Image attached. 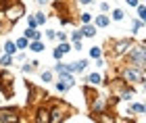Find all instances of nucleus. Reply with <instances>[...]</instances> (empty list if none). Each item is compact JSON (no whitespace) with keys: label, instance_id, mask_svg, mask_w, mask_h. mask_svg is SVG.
I'll list each match as a JSON object with an SVG mask.
<instances>
[{"label":"nucleus","instance_id":"obj_17","mask_svg":"<svg viewBox=\"0 0 146 123\" xmlns=\"http://www.w3.org/2000/svg\"><path fill=\"white\" fill-rule=\"evenodd\" d=\"M96 25L94 23H86V25H82V34H84V38H94L96 36Z\"/></svg>","mask_w":146,"mask_h":123},{"label":"nucleus","instance_id":"obj_35","mask_svg":"<svg viewBox=\"0 0 146 123\" xmlns=\"http://www.w3.org/2000/svg\"><path fill=\"white\" fill-rule=\"evenodd\" d=\"M27 27H38V21L34 15H27Z\"/></svg>","mask_w":146,"mask_h":123},{"label":"nucleus","instance_id":"obj_26","mask_svg":"<svg viewBox=\"0 0 146 123\" xmlns=\"http://www.w3.org/2000/svg\"><path fill=\"white\" fill-rule=\"evenodd\" d=\"M15 44H17V48H19V50H25V48L29 46V40H27L25 36H21V38H19V40H17Z\"/></svg>","mask_w":146,"mask_h":123},{"label":"nucleus","instance_id":"obj_5","mask_svg":"<svg viewBox=\"0 0 146 123\" xmlns=\"http://www.w3.org/2000/svg\"><path fill=\"white\" fill-rule=\"evenodd\" d=\"M88 104H90V115H92V119H94L96 115H102L109 108V100L104 98L102 94H94V96L88 98Z\"/></svg>","mask_w":146,"mask_h":123},{"label":"nucleus","instance_id":"obj_19","mask_svg":"<svg viewBox=\"0 0 146 123\" xmlns=\"http://www.w3.org/2000/svg\"><path fill=\"white\" fill-rule=\"evenodd\" d=\"M13 65H15V56H13V54H6V52H4L2 56H0V67L11 69Z\"/></svg>","mask_w":146,"mask_h":123},{"label":"nucleus","instance_id":"obj_13","mask_svg":"<svg viewBox=\"0 0 146 123\" xmlns=\"http://www.w3.org/2000/svg\"><path fill=\"white\" fill-rule=\"evenodd\" d=\"M52 71H54L56 75H63V73H73V71H71V65H69V63H61V61H56V65L52 67Z\"/></svg>","mask_w":146,"mask_h":123},{"label":"nucleus","instance_id":"obj_43","mask_svg":"<svg viewBox=\"0 0 146 123\" xmlns=\"http://www.w3.org/2000/svg\"><path fill=\"white\" fill-rule=\"evenodd\" d=\"M2 27H4V17H2V13H0V34H2Z\"/></svg>","mask_w":146,"mask_h":123},{"label":"nucleus","instance_id":"obj_33","mask_svg":"<svg viewBox=\"0 0 146 123\" xmlns=\"http://www.w3.org/2000/svg\"><path fill=\"white\" fill-rule=\"evenodd\" d=\"M142 21H140V19H134V21H131V31H134V34H138V29H140L142 27Z\"/></svg>","mask_w":146,"mask_h":123},{"label":"nucleus","instance_id":"obj_32","mask_svg":"<svg viewBox=\"0 0 146 123\" xmlns=\"http://www.w3.org/2000/svg\"><path fill=\"white\" fill-rule=\"evenodd\" d=\"M58 48H61V50H63V54H67V52H71V50H73V46H71V44H69L67 40H65V42H61V44H58Z\"/></svg>","mask_w":146,"mask_h":123},{"label":"nucleus","instance_id":"obj_4","mask_svg":"<svg viewBox=\"0 0 146 123\" xmlns=\"http://www.w3.org/2000/svg\"><path fill=\"white\" fill-rule=\"evenodd\" d=\"M119 75H121V79L127 83V86H138V83L144 81V71L136 69V67H129V65H125V67L119 69Z\"/></svg>","mask_w":146,"mask_h":123},{"label":"nucleus","instance_id":"obj_3","mask_svg":"<svg viewBox=\"0 0 146 123\" xmlns=\"http://www.w3.org/2000/svg\"><path fill=\"white\" fill-rule=\"evenodd\" d=\"M73 113H75V108L69 106L67 102H54V104L50 106V123L67 121V119H71Z\"/></svg>","mask_w":146,"mask_h":123},{"label":"nucleus","instance_id":"obj_48","mask_svg":"<svg viewBox=\"0 0 146 123\" xmlns=\"http://www.w3.org/2000/svg\"><path fill=\"white\" fill-rule=\"evenodd\" d=\"M144 104H146V100H144Z\"/></svg>","mask_w":146,"mask_h":123},{"label":"nucleus","instance_id":"obj_49","mask_svg":"<svg viewBox=\"0 0 146 123\" xmlns=\"http://www.w3.org/2000/svg\"><path fill=\"white\" fill-rule=\"evenodd\" d=\"M0 106H2V104H0Z\"/></svg>","mask_w":146,"mask_h":123},{"label":"nucleus","instance_id":"obj_14","mask_svg":"<svg viewBox=\"0 0 146 123\" xmlns=\"http://www.w3.org/2000/svg\"><path fill=\"white\" fill-rule=\"evenodd\" d=\"M109 23H111V19H109L107 13H102V15H96V17H94V25H96V27H100V29L109 27Z\"/></svg>","mask_w":146,"mask_h":123},{"label":"nucleus","instance_id":"obj_34","mask_svg":"<svg viewBox=\"0 0 146 123\" xmlns=\"http://www.w3.org/2000/svg\"><path fill=\"white\" fill-rule=\"evenodd\" d=\"M52 56H54V61H63V56H65V54H63V50L56 46L54 50H52Z\"/></svg>","mask_w":146,"mask_h":123},{"label":"nucleus","instance_id":"obj_29","mask_svg":"<svg viewBox=\"0 0 146 123\" xmlns=\"http://www.w3.org/2000/svg\"><path fill=\"white\" fill-rule=\"evenodd\" d=\"M84 40V34H82V29H75V31H71V42H82Z\"/></svg>","mask_w":146,"mask_h":123},{"label":"nucleus","instance_id":"obj_47","mask_svg":"<svg viewBox=\"0 0 146 123\" xmlns=\"http://www.w3.org/2000/svg\"><path fill=\"white\" fill-rule=\"evenodd\" d=\"M9 2H19V0H9Z\"/></svg>","mask_w":146,"mask_h":123},{"label":"nucleus","instance_id":"obj_38","mask_svg":"<svg viewBox=\"0 0 146 123\" xmlns=\"http://www.w3.org/2000/svg\"><path fill=\"white\" fill-rule=\"evenodd\" d=\"M15 61H19V63H23V61H25V52H23V50L15 54Z\"/></svg>","mask_w":146,"mask_h":123},{"label":"nucleus","instance_id":"obj_8","mask_svg":"<svg viewBox=\"0 0 146 123\" xmlns=\"http://www.w3.org/2000/svg\"><path fill=\"white\" fill-rule=\"evenodd\" d=\"M75 83V77H73V73H63V75H58V79H56V83H54V88L58 90V92H67V90Z\"/></svg>","mask_w":146,"mask_h":123},{"label":"nucleus","instance_id":"obj_22","mask_svg":"<svg viewBox=\"0 0 146 123\" xmlns=\"http://www.w3.org/2000/svg\"><path fill=\"white\" fill-rule=\"evenodd\" d=\"M2 50H4V52H6V54H13V56H15V54L19 52V48H17V44H15V42H13V40H6V42H4V46H2Z\"/></svg>","mask_w":146,"mask_h":123},{"label":"nucleus","instance_id":"obj_20","mask_svg":"<svg viewBox=\"0 0 146 123\" xmlns=\"http://www.w3.org/2000/svg\"><path fill=\"white\" fill-rule=\"evenodd\" d=\"M38 67H40V61H29V63L23 61V67H21V69H23V73L27 75V73H34Z\"/></svg>","mask_w":146,"mask_h":123},{"label":"nucleus","instance_id":"obj_15","mask_svg":"<svg viewBox=\"0 0 146 123\" xmlns=\"http://www.w3.org/2000/svg\"><path fill=\"white\" fill-rule=\"evenodd\" d=\"M23 36L27 38V40H42V34L38 31V27H25Z\"/></svg>","mask_w":146,"mask_h":123},{"label":"nucleus","instance_id":"obj_21","mask_svg":"<svg viewBox=\"0 0 146 123\" xmlns=\"http://www.w3.org/2000/svg\"><path fill=\"white\" fill-rule=\"evenodd\" d=\"M100 81H102V75L100 73H90L88 77H86V83H88V86H100Z\"/></svg>","mask_w":146,"mask_h":123},{"label":"nucleus","instance_id":"obj_46","mask_svg":"<svg viewBox=\"0 0 146 123\" xmlns=\"http://www.w3.org/2000/svg\"><path fill=\"white\" fill-rule=\"evenodd\" d=\"M142 83H144V90H146V79H144V81H142Z\"/></svg>","mask_w":146,"mask_h":123},{"label":"nucleus","instance_id":"obj_7","mask_svg":"<svg viewBox=\"0 0 146 123\" xmlns=\"http://www.w3.org/2000/svg\"><path fill=\"white\" fill-rule=\"evenodd\" d=\"M134 46V40L131 38H121V40H113V54L123 56L127 50Z\"/></svg>","mask_w":146,"mask_h":123},{"label":"nucleus","instance_id":"obj_27","mask_svg":"<svg viewBox=\"0 0 146 123\" xmlns=\"http://www.w3.org/2000/svg\"><path fill=\"white\" fill-rule=\"evenodd\" d=\"M52 75H54V71H52V69L42 71V81H44V83H50V81H52Z\"/></svg>","mask_w":146,"mask_h":123},{"label":"nucleus","instance_id":"obj_24","mask_svg":"<svg viewBox=\"0 0 146 123\" xmlns=\"http://www.w3.org/2000/svg\"><path fill=\"white\" fill-rule=\"evenodd\" d=\"M136 13H138V19H140V21H142V23L146 25V6H144L142 2L136 6Z\"/></svg>","mask_w":146,"mask_h":123},{"label":"nucleus","instance_id":"obj_16","mask_svg":"<svg viewBox=\"0 0 146 123\" xmlns=\"http://www.w3.org/2000/svg\"><path fill=\"white\" fill-rule=\"evenodd\" d=\"M71 65V71L73 73H84L86 69H88V61L82 59V61H77V63H69Z\"/></svg>","mask_w":146,"mask_h":123},{"label":"nucleus","instance_id":"obj_9","mask_svg":"<svg viewBox=\"0 0 146 123\" xmlns=\"http://www.w3.org/2000/svg\"><path fill=\"white\" fill-rule=\"evenodd\" d=\"M25 88L29 90V96H27V104H36V102H40L42 98H44V100L48 98V96H46V94H44V92H42L40 88L31 86V83H27V81H25Z\"/></svg>","mask_w":146,"mask_h":123},{"label":"nucleus","instance_id":"obj_10","mask_svg":"<svg viewBox=\"0 0 146 123\" xmlns=\"http://www.w3.org/2000/svg\"><path fill=\"white\" fill-rule=\"evenodd\" d=\"M109 86H111V94H113V96H119V100H121V94L129 88L127 83H125V81L121 79V77H117V79L109 81Z\"/></svg>","mask_w":146,"mask_h":123},{"label":"nucleus","instance_id":"obj_39","mask_svg":"<svg viewBox=\"0 0 146 123\" xmlns=\"http://www.w3.org/2000/svg\"><path fill=\"white\" fill-rule=\"evenodd\" d=\"M109 9H111L109 2H100V13H109Z\"/></svg>","mask_w":146,"mask_h":123},{"label":"nucleus","instance_id":"obj_18","mask_svg":"<svg viewBox=\"0 0 146 123\" xmlns=\"http://www.w3.org/2000/svg\"><path fill=\"white\" fill-rule=\"evenodd\" d=\"M31 52H36V54H40V52H44V42L42 40H29V46H27Z\"/></svg>","mask_w":146,"mask_h":123},{"label":"nucleus","instance_id":"obj_31","mask_svg":"<svg viewBox=\"0 0 146 123\" xmlns=\"http://www.w3.org/2000/svg\"><path fill=\"white\" fill-rule=\"evenodd\" d=\"M79 21H82V25L92 23V15H90V13H79Z\"/></svg>","mask_w":146,"mask_h":123},{"label":"nucleus","instance_id":"obj_37","mask_svg":"<svg viewBox=\"0 0 146 123\" xmlns=\"http://www.w3.org/2000/svg\"><path fill=\"white\" fill-rule=\"evenodd\" d=\"M56 40L58 42H65V40H67V34H65V31H56Z\"/></svg>","mask_w":146,"mask_h":123},{"label":"nucleus","instance_id":"obj_6","mask_svg":"<svg viewBox=\"0 0 146 123\" xmlns=\"http://www.w3.org/2000/svg\"><path fill=\"white\" fill-rule=\"evenodd\" d=\"M13 81H15V77L9 69L0 67V90H2V94L6 98H13V94H15V90H13Z\"/></svg>","mask_w":146,"mask_h":123},{"label":"nucleus","instance_id":"obj_11","mask_svg":"<svg viewBox=\"0 0 146 123\" xmlns=\"http://www.w3.org/2000/svg\"><path fill=\"white\" fill-rule=\"evenodd\" d=\"M9 121H21L17 108H2L0 106V123H9Z\"/></svg>","mask_w":146,"mask_h":123},{"label":"nucleus","instance_id":"obj_36","mask_svg":"<svg viewBox=\"0 0 146 123\" xmlns=\"http://www.w3.org/2000/svg\"><path fill=\"white\" fill-rule=\"evenodd\" d=\"M46 38L48 40H56V29H46Z\"/></svg>","mask_w":146,"mask_h":123},{"label":"nucleus","instance_id":"obj_25","mask_svg":"<svg viewBox=\"0 0 146 123\" xmlns=\"http://www.w3.org/2000/svg\"><path fill=\"white\" fill-rule=\"evenodd\" d=\"M111 19H113V21H123V19H125V11L123 9H115L113 15H111Z\"/></svg>","mask_w":146,"mask_h":123},{"label":"nucleus","instance_id":"obj_2","mask_svg":"<svg viewBox=\"0 0 146 123\" xmlns=\"http://www.w3.org/2000/svg\"><path fill=\"white\" fill-rule=\"evenodd\" d=\"M25 4L19 0V2H11L9 6H4L2 9V15H4V21L9 23V25H15L19 19H23L25 17Z\"/></svg>","mask_w":146,"mask_h":123},{"label":"nucleus","instance_id":"obj_40","mask_svg":"<svg viewBox=\"0 0 146 123\" xmlns=\"http://www.w3.org/2000/svg\"><path fill=\"white\" fill-rule=\"evenodd\" d=\"M125 2H127V6H134V9H136V6L140 4V0H125Z\"/></svg>","mask_w":146,"mask_h":123},{"label":"nucleus","instance_id":"obj_45","mask_svg":"<svg viewBox=\"0 0 146 123\" xmlns=\"http://www.w3.org/2000/svg\"><path fill=\"white\" fill-rule=\"evenodd\" d=\"M36 2H38L40 6H44V4H48V2H50V0H36Z\"/></svg>","mask_w":146,"mask_h":123},{"label":"nucleus","instance_id":"obj_12","mask_svg":"<svg viewBox=\"0 0 146 123\" xmlns=\"http://www.w3.org/2000/svg\"><path fill=\"white\" fill-rule=\"evenodd\" d=\"M38 123H50V106H44L40 104L36 108V117H34Z\"/></svg>","mask_w":146,"mask_h":123},{"label":"nucleus","instance_id":"obj_30","mask_svg":"<svg viewBox=\"0 0 146 123\" xmlns=\"http://www.w3.org/2000/svg\"><path fill=\"white\" fill-rule=\"evenodd\" d=\"M34 17H36V21H38V27H40V25H44V23H46V19H48L42 11H40V13H34Z\"/></svg>","mask_w":146,"mask_h":123},{"label":"nucleus","instance_id":"obj_44","mask_svg":"<svg viewBox=\"0 0 146 123\" xmlns=\"http://www.w3.org/2000/svg\"><path fill=\"white\" fill-rule=\"evenodd\" d=\"M77 2H79V4H92L94 0H77Z\"/></svg>","mask_w":146,"mask_h":123},{"label":"nucleus","instance_id":"obj_50","mask_svg":"<svg viewBox=\"0 0 146 123\" xmlns=\"http://www.w3.org/2000/svg\"><path fill=\"white\" fill-rule=\"evenodd\" d=\"M144 2H146V0H144Z\"/></svg>","mask_w":146,"mask_h":123},{"label":"nucleus","instance_id":"obj_42","mask_svg":"<svg viewBox=\"0 0 146 123\" xmlns=\"http://www.w3.org/2000/svg\"><path fill=\"white\" fill-rule=\"evenodd\" d=\"M73 50H82V42H73Z\"/></svg>","mask_w":146,"mask_h":123},{"label":"nucleus","instance_id":"obj_41","mask_svg":"<svg viewBox=\"0 0 146 123\" xmlns=\"http://www.w3.org/2000/svg\"><path fill=\"white\" fill-rule=\"evenodd\" d=\"M96 61V67H104V61H102V56H100V59H94Z\"/></svg>","mask_w":146,"mask_h":123},{"label":"nucleus","instance_id":"obj_1","mask_svg":"<svg viewBox=\"0 0 146 123\" xmlns=\"http://www.w3.org/2000/svg\"><path fill=\"white\" fill-rule=\"evenodd\" d=\"M123 56H125V65L146 71V42H140V44L134 42V46H131Z\"/></svg>","mask_w":146,"mask_h":123},{"label":"nucleus","instance_id":"obj_28","mask_svg":"<svg viewBox=\"0 0 146 123\" xmlns=\"http://www.w3.org/2000/svg\"><path fill=\"white\" fill-rule=\"evenodd\" d=\"M100 56H102L100 46H92V48H90V59H100Z\"/></svg>","mask_w":146,"mask_h":123},{"label":"nucleus","instance_id":"obj_23","mask_svg":"<svg viewBox=\"0 0 146 123\" xmlns=\"http://www.w3.org/2000/svg\"><path fill=\"white\" fill-rule=\"evenodd\" d=\"M131 111H134L136 115H146V104L144 102H131Z\"/></svg>","mask_w":146,"mask_h":123}]
</instances>
